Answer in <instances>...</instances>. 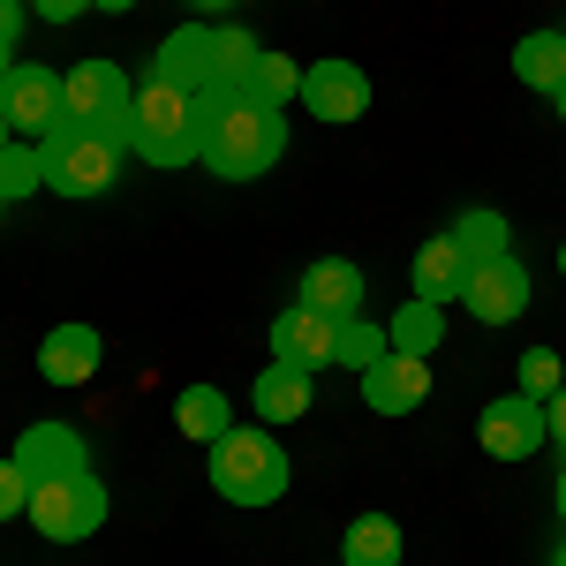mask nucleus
<instances>
[{"instance_id":"4468645a","label":"nucleus","mask_w":566,"mask_h":566,"mask_svg":"<svg viewBox=\"0 0 566 566\" xmlns=\"http://www.w3.org/2000/svg\"><path fill=\"white\" fill-rule=\"evenodd\" d=\"M469 250H461V234L446 227V234H431L423 250H416V303H461V287H469Z\"/></svg>"},{"instance_id":"ddd939ff","label":"nucleus","mask_w":566,"mask_h":566,"mask_svg":"<svg viewBox=\"0 0 566 566\" xmlns=\"http://www.w3.org/2000/svg\"><path fill=\"white\" fill-rule=\"evenodd\" d=\"M98 355H106V340L91 325H53L39 340V378L45 386H91L98 378Z\"/></svg>"},{"instance_id":"6ab92c4d","label":"nucleus","mask_w":566,"mask_h":566,"mask_svg":"<svg viewBox=\"0 0 566 566\" xmlns=\"http://www.w3.org/2000/svg\"><path fill=\"white\" fill-rule=\"evenodd\" d=\"M514 76H522L528 91H552V98H559L566 91V31H528V39L514 45Z\"/></svg>"},{"instance_id":"c85d7f7f","label":"nucleus","mask_w":566,"mask_h":566,"mask_svg":"<svg viewBox=\"0 0 566 566\" xmlns=\"http://www.w3.org/2000/svg\"><path fill=\"white\" fill-rule=\"evenodd\" d=\"M15 69V0H0V84Z\"/></svg>"},{"instance_id":"f8f14e48","label":"nucleus","mask_w":566,"mask_h":566,"mask_svg":"<svg viewBox=\"0 0 566 566\" xmlns=\"http://www.w3.org/2000/svg\"><path fill=\"white\" fill-rule=\"evenodd\" d=\"M303 106L317 122H363L370 106V76L355 61H310L303 69Z\"/></svg>"},{"instance_id":"393cba45","label":"nucleus","mask_w":566,"mask_h":566,"mask_svg":"<svg viewBox=\"0 0 566 566\" xmlns=\"http://www.w3.org/2000/svg\"><path fill=\"white\" fill-rule=\"evenodd\" d=\"M31 189H45V159H39V144H8V159H0V197L15 205V197H31Z\"/></svg>"},{"instance_id":"9d476101","label":"nucleus","mask_w":566,"mask_h":566,"mask_svg":"<svg viewBox=\"0 0 566 566\" xmlns=\"http://www.w3.org/2000/svg\"><path fill=\"white\" fill-rule=\"evenodd\" d=\"M355 378H363V408H378V416H416L423 392H431V355L386 348L370 370H355Z\"/></svg>"},{"instance_id":"4be33fe9","label":"nucleus","mask_w":566,"mask_h":566,"mask_svg":"<svg viewBox=\"0 0 566 566\" xmlns=\"http://www.w3.org/2000/svg\"><path fill=\"white\" fill-rule=\"evenodd\" d=\"M438 333H446V325H438V303H416V295L392 310V325H386V340H392V348H408V355H431Z\"/></svg>"},{"instance_id":"4c0bfd02","label":"nucleus","mask_w":566,"mask_h":566,"mask_svg":"<svg viewBox=\"0 0 566 566\" xmlns=\"http://www.w3.org/2000/svg\"><path fill=\"white\" fill-rule=\"evenodd\" d=\"M552 566H566V552H559V559H552Z\"/></svg>"},{"instance_id":"a878e982","label":"nucleus","mask_w":566,"mask_h":566,"mask_svg":"<svg viewBox=\"0 0 566 566\" xmlns=\"http://www.w3.org/2000/svg\"><path fill=\"white\" fill-rule=\"evenodd\" d=\"M386 348H392V340L378 333V325H363V317H348V325H340V355H333V363H348V370H370V363H378Z\"/></svg>"},{"instance_id":"f257e3e1","label":"nucleus","mask_w":566,"mask_h":566,"mask_svg":"<svg viewBox=\"0 0 566 566\" xmlns=\"http://www.w3.org/2000/svg\"><path fill=\"white\" fill-rule=\"evenodd\" d=\"M15 461L31 476V528L45 544H84V536L106 528V483H98L84 438L69 423H31Z\"/></svg>"},{"instance_id":"bb28decb","label":"nucleus","mask_w":566,"mask_h":566,"mask_svg":"<svg viewBox=\"0 0 566 566\" xmlns=\"http://www.w3.org/2000/svg\"><path fill=\"white\" fill-rule=\"evenodd\" d=\"M559 386H566V363L552 348H528L522 355V392H528V400H552Z\"/></svg>"},{"instance_id":"dca6fc26","label":"nucleus","mask_w":566,"mask_h":566,"mask_svg":"<svg viewBox=\"0 0 566 566\" xmlns=\"http://www.w3.org/2000/svg\"><path fill=\"white\" fill-rule=\"evenodd\" d=\"M295 303H310V310H325V317H363V264H348V258H317L303 272V295Z\"/></svg>"},{"instance_id":"f3484780","label":"nucleus","mask_w":566,"mask_h":566,"mask_svg":"<svg viewBox=\"0 0 566 566\" xmlns=\"http://www.w3.org/2000/svg\"><path fill=\"white\" fill-rule=\"evenodd\" d=\"M250 408H258L264 423H295V416H310V370L264 363V370H258V392H250Z\"/></svg>"},{"instance_id":"b1692460","label":"nucleus","mask_w":566,"mask_h":566,"mask_svg":"<svg viewBox=\"0 0 566 566\" xmlns=\"http://www.w3.org/2000/svg\"><path fill=\"white\" fill-rule=\"evenodd\" d=\"M453 234H461V250H469V258H506V250H514V227H506V219H499V212H483V205H476V212H461V227H453Z\"/></svg>"},{"instance_id":"423d86ee","label":"nucleus","mask_w":566,"mask_h":566,"mask_svg":"<svg viewBox=\"0 0 566 566\" xmlns=\"http://www.w3.org/2000/svg\"><path fill=\"white\" fill-rule=\"evenodd\" d=\"M0 122L23 136V144H45V136L69 122V91H61V76L39 69V61H15L8 84H0Z\"/></svg>"},{"instance_id":"0eeeda50","label":"nucleus","mask_w":566,"mask_h":566,"mask_svg":"<svg viewBox=\"0 0 566 566\" xmlns=\"http://www.w3.org/2000/svg\"><path fill=\"white\" fill-rule=\"evenodd\" d=\"M340 325L348 317H325V310L310 303H287L280 317H272V333H264V348H272V363H287V370H325L333 355H340Z\"/></svg>"},{"instance_id":"2eb2a0df","label":"nucleus","mask_w":566,"mask_h":566,"mask_svg":"<svg viewBox=\"0 0 566 566\" xmlns=\"http://www.w3.org/2000/svg\"><path fill=\"white\" fill-rule=\"evenodd\" d=\"M151 76H167V84L181 91H212V23H181L175 39H159V53H151Z\"/></svg>"},{"instance_id":"473e14b6","label":"nucleus","mask_w":566,"mask_h":566,"mask_svg":"<svg viewBox=\"0 0 566 566\" xmlns=\"http://www.w3.org/2000/svg\"><path fill=\"white\" fill-rule=\"evenodd\" d=\"M91 8H106V15H122V8H136V0H91Z\"/></svg>"},{"instance_id":"1a4fd4ad","label":"nucleus","mask_w":566,"mask_h":566,"mask_svg":"<svg viewBox=\"0 0 566 566\" xmlns=\"http://www.w3.org/2000/svg\"><path fill=\"white\" fill-rule=\"evenodd\" d=\"M528 264L506 250V258H483V264H469V287H461V310L476 317V325H514L528 310Z\"/></svg>"},{"instance_id":"aec40b11","label":"nucleus","mask_w":566,"mask_h":566,"mask_svg":"<svg viewBox=\"0 0 566 566\" xmlns=\"http://www.w3.org/2000/svg\"><path fill=\"white\" fill-rule=\"evenodd\" d=\"M175 431L197 438V446H219V438L234 431V408H227V392L219 386H189L175 400Z\"/></svg>"},{"instance_id":"9b49d317","label":"nucleus","mask_w":566,"mask_h":566,"mask_svg":"<svg viewBox=\"0 0 566 566\" xmlns=\"http://www.w3.org/2000/svg\"><path fill=\"white\" fill-rule=\"evenodd\" d=\"M476 438L491 461H528L536 446H544V400H528V392H499L491 408L476 416Z\"/></svg>"},{"instance_id":"a211bd4d","label":"nucleus","mask_w":566,"mask_h":566,"mask_svg":"<svg viewBox=\"0 0 566 566\" xmlns=\"http://www.w3.org/2000/svg\"><path fill=\"white\" fill-rule=\"evenodd\" d=\"M258 53H264V45L250 39L242 23H212V91H250ZM212 91H205V98H212Z\"/></svg>"},{"instance_id":"7ed1b4c3","label":"nucleus","mask_w":566,"mask_h":566,"mask_svg":"<svg viewBox=\"0 0 566 566\" xmlns=\"http://www.w3.org/2000/svg\"><path fill=\"white\" fill-rule=\"evenodd\" d=\"M197 136H205V98L144 76V91L129 98V151L144 167H197Z\"/></svg>"},{"instance_id":"ea45409f","label":"nucleus","mask_w":566,"mask_h":566,"mask_svg":"<svg viewBox=\"0 0 566 566\" xmlns=\"http://www.w3.org/2000/svg\"><path fill=\"white\" fill-rule=\"evenodd\" d=\"M340 566H348V559H340Z\"/></svg>"},{"instance_id":"412c9836","label":"nucleus","mask_w":566,"mask_h":566,"mask_svg":"<svg viewBox=\"0 0 566 566\" xmlns=\"http://www.w3.org/2000/svg\"><path fill=\"white\" fill-rule=\"evenodd\" d=\"M348 566H400V522L355 514L348 522Z\"/></svg>"},{"instance_id":"7c9ffc66","label":"nucleus","mask_w":566,"mask_h":566,"mask_svg":"<svg viewBox=\"0 0 566 566\" xmlns=\"http://www.w3.org/2000/svg\"><path fill=\"white\" fill-rule=\"evenodd\" d=\"M544 431L559 438V453H566V386L552 392V400H544Z\"/></svg>"},{"instance_id":"c756f323","label":"nucleus","mask_w":566,"mask_h":566,"mask_svg":"<svg viewBox=\"0 0 566 566\" xmlns=\"http://www.w3.org/2000/svg\"><path fill=\"white\" fill-rule=\"evenodd\" d=\"M31 8H39V23H76L91 0H31Z\"/></svg>"},{"instance_id":"e433bc0d","label":"nucleus","mask_w":566,"mask_h":566,"mask_svg":"<svg viewBox=\"0 0 566 566\" xmlns=\"http://www.w3.org/2000/svg\"><path fill=\"white\" fill-rule=\"evenodd\" d=\"M559 272H566V242H559Z\"/></svg>"},{"instance_id":"72a5a7b5","label":"nucleus","mask_w":566,"mask_h":566,"mask_svg":"<svg viewBox=\"0 0 566 566\" xmlns=\"http://www.w3.org/2000/svg\"><path fill=\"white\" fill-rule=\"evenodd\" d=\"M8 144H15V129H8V122H0V159H8Z\"/></svg>"},{"instance_id":"cd10ccee","label":"nucleus","mask_w":566,"mask_h":566,"mask_svg":"<svg viewBox=\"0 0 566 566\" xmlns=\"http://www.w3.org/2000/svg\"><path fill=\"white\" fill-rule=\"evenodd\" d=\"M15 514H31V476L15 453H0V522H15Z\"/></svg>"},{"instance_id":"6e6552de","label":"nucleus","mask_w":566,"mask_h":566,"mask_svg":"<svg viewBox=\"0 0 566 566\" xmlns=\"http://www.w3.org/2000/svg\"><path fill=\"white\" fill-rule=\"evenodd\" d=\"M61 91H69V122L129 136V98H136V84L114 69V61H84V69H69V76H61Z\"/></svg>"},{"instance_id":"f03ea898","label":"nucleus","mask_w":566,"mask_h":566,"mask_svg":"<svg viewBox=\"0 0 566 566\" xmlns=\"http://www.w3.org/2000/svg\"><path fill=\"white\" fill-rule=\"evenodd\" d=\"M287 151V106H272L258 91H212L205 98V136H197V159L219 181H258L280 167Z\"/></svg>"},{"instance_id":"20e7f679","label":"nucleus","mask_w":566,"mask_h":566,"mask_svg":"<svg viewBox=\"0 0 566 566\" xmlns=\"http://www.w3.org/2000/svg\"><path fill=\"white\" fill-rule=\"evenodd\" d=\"M287 483H295V461L280 453L272 423H234L212 446V491L227 506H272L287 499Z\"/></svg>"},{"instance_id":"f704fd0d","label":"nucleus","mask_w":566,"mask_h":566,"mask_svg":"<svg viewBox=\"0 0 566 566\" xmlns=\"http://www.w3.org/2000/svg\"><path fill=\"white\" fill-rule=\"evenodd\" d=\"M559 522H566V469H559Z\"/></svg>"},{"instance_id":"39448f33","label":"nucleus","mask_w":566,"mask_h":566,"mask_svg":"<svg viewBox=\"0 0 566 566\" xmlns=\"http://www.w3.org/2000/svg\"><path fill=\"white\" fill-rule=\"evenodd\" d=\"M45 159V189L53 197H106L114 181H122V159H129V136L114 129H84V122H61V129L39 144Z\"/></svg>"},{"instance_id":"2f4dec72","label":"nucleus","mask_w":566,"mask_h":566,"mask_svg":"<svg viewBox=\"0 0 566 566\" xmlns=\"http://www.w3.org/2000/svg\"><path fill=\"white\" fill-rule=\"evenodd\" d=\"M189 8H197V15H227L234 0H189Z\"/></svg>"},{"instance_id":"58836bf2","label":"nucleus","mask_w":566,"mask_h":566,"mask_svg":"<svg viewBox=\"0 0 566 566\" xmlns=\"http://www.w3.org/2000/svg\"><path fill=\"white\" fill-rule=\"evenodd\" d=\"M0 205H8V197H0Z\"/></svg>"},{"instance_id":"5701e85b","label":"nucleus","mask_w":566,"mask_h":566,"mask_svg":"<svg viewBox=\"0 0 566 566\" xmlns=\"http://www.w3.org/2000/svg\"><path fill=\"white\" fill-rule=\"evenodd\" d=\"M250 91H258V98H272V106H295V98H303V61H287L280 45H264Z\"/></svg>"},{"instance_id":"c9c22d12","label":"nucleus","mask_w":566,"mask_h":566,"mask_svg":"<svg viewBox=\"0 0 566 566\" xmlns=\"http://www.w3.org/2000/svg\"><path fill=\"white\" fill-rule=\"evenodd\" d=\"M559 122H566V91H559Z\"/></svg>"}]
</instances>
